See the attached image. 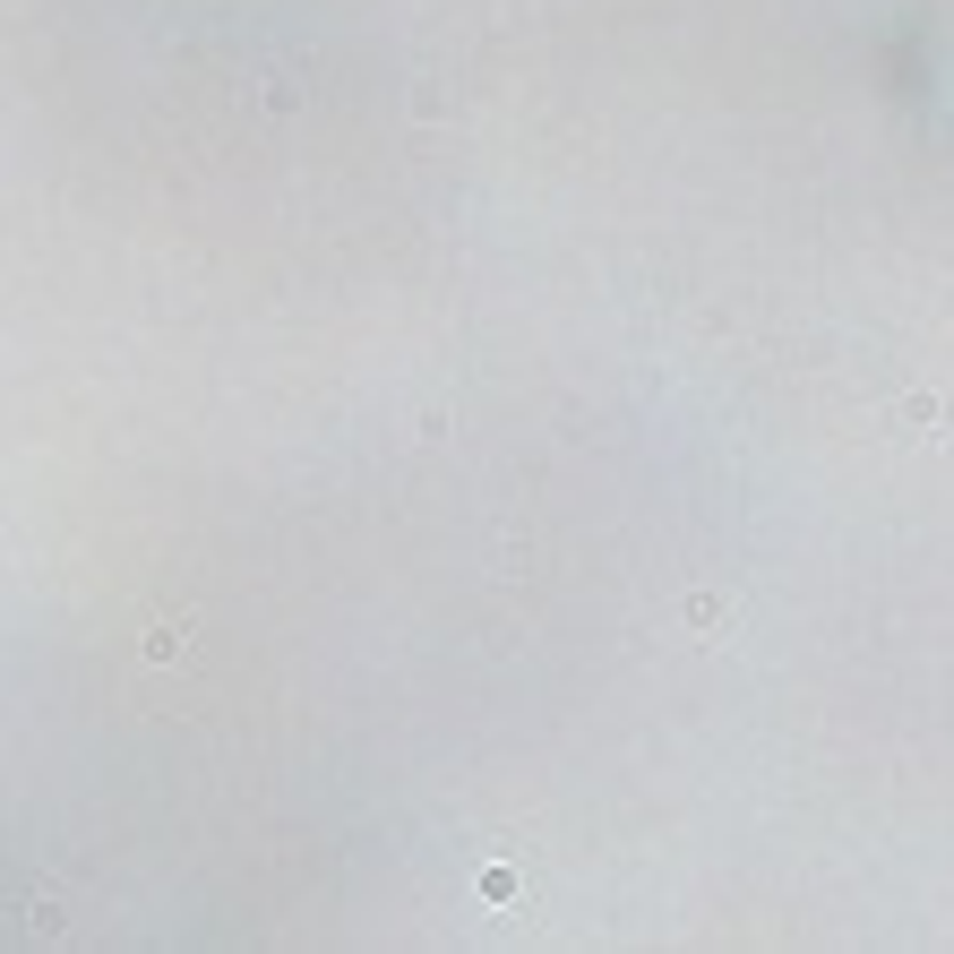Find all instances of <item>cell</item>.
<instances>
[{
    "instance_id": "1",
    "label": "cell",
    "mask_w": 954,
    "mask_h": 954,
    "mask_svg": "<svg viewBox=\"0 0 954 954\" xmlns=\"http://www.w3.org/2000/svg\"><path fill=\"white\" fill-rule=\"evenodd\" d=\"M886 430L894 439H946V396H937V387H912V396H894L886 404Z\"/></svg>"
},
{
    "instance_id": "2",
    "label": "cell",
    "mask_w": 954,
    "mask_h": 954,
    "mask_svg": "<svg viewBox=\"0 0 954 954\" xmlns=\"http://www.w3.org/2000/svg\"><path fill=\"white\" fill-rule=\"evenodd\" d=\"M516 894V869H482V903H508Z\"/></svg>"
}]
</instances>
